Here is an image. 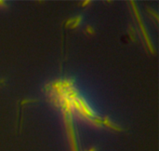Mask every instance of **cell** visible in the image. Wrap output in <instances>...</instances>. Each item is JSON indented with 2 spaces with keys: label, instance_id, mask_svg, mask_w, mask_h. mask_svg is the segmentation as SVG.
I'll return each instance as SVG.
<instances>
[{
  "label": "cell",
  "instance_id": "6da1fadb",
  "mask_svg": "<svg viewBox=\"0 0 159 151\" xmlns=\"http://www.w3.org/2000/svg\"><path fill=\"white\" fill-rule=\"evenodd\" d=\"M89 151H95V148H90Z\"/></svg>",
  "mask_w": 159,
  "mask_h": 151
}]
</instances>
